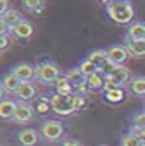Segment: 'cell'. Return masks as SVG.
Segmentation results:
<instances>
[{"label":"cell","mask_w":145,"mask_h":146,"mask_svg":"<svg viewBox=\"0 0 145 146\" xmlns=\"http://www.w3.org/2000/svg\"><path fill=\"white\" fill-rule=\"evenodd\" d=\"M11 72L23 83V81H33L35 74H36V65L30 64V62H19L16 65L11 67Z\"/></svg>","instance_id":"7"},{"label":"cell","mask_w":145,"mask_h":146,"mask_svg":"<svg viewBox=\"0 0 145 146\" xmlns=\"http://www.w3.org/2000/svg\"><path fill=\"white\" fill-rule=\"evenodd\" d=\"M130 131H131L133 134H136L138 137H142V139L145 141V127H138V125H131V127H130Z\"/></svg>","instance_id":"29"},{"label":"cell","mask_w":145,"mask_h":146,"mask_svg":"<svg viewBox=\"0 0 145 146\" xmlns=\"http://www.w3.org/2000/svg\"><path fill=\"white\" fill-rule=\"evenodd\" d=\"M40 139V132L33 127H23L16 134V141L19 146H35Z\"/></svg>","instance_id":"8"},{"label":"cell","mask_w":145,"mask_h":146,"mask_svg":"<svg viewBox=\"0 0 145 146\" xmlns=\"http://www.w3.org/2000/svg\"><path fill=\"white\" fill-rule=\"evenodd\" d=\"M78 67H80V70H81V74H83V78L87 79V78H90L92 74H95V72L99 70L97 67H95V64H92L88 58H83L80 64H78Z\"/></svg>","instance_id":"26"},{"label":"cell","mask_w":145,"mask_h":146,"mask_svg":"<svg viewBox=\"0 0 145 146\" xmlns=\"http://www.w3.org/2000/svg\"><path fill=\"white\" fill-rule=\"evenodd\" d=\"M130 93L135 96H145V76H135L130 79Z\"/></svg>","instance_id":"21"},{"label":"cell","mask_w":145,"mask_h":146,"mask_svg":"<svg viewBox=\"0 0 145 146\" xmlns=\"http://www.w3.org/2000/svg\"><path fill=\"white\" fill-rule=\"evenodd\" d=\"M64 78H66L69 83H72V84H78V83H83V81H85V78H83V74H81L80 67H71V69H67V70L64 72Z\"/></svg>","instance_id":"25"},{"label":"cell","mask_w":145,"mask_h":146,"mask_svg":"<svg viewBox=\"0 0 145 146\" xmlns=\"http://www.w3.org/2000/svg\"><path fill=\"white\" fill-rule=\"evenodd\" d=\"M21 7L31 14H42L45 9V0H21Z\"/></svg>","instance_id":"22"},{"label":"cell","mask_w":145,"mask_h":146,"mask_svg":"<svg viewBox=\"0 0 145 146\" xmlns=\"http://www.w3.org/2000/svg\"><path fill=\"white\" fill-rule=\"evenodd\" d=\"M11 33H12V36L14 38H17V40H30L31 36H33V33H35V26H33V23L31 21H21L17 26H14L12 29H11Z\"/></svg>","instance_id":"10"},{"label":"cell","mask_w":145,"mask_h":146,"mask_svg":"<svg viewBox=\"0 0 145 146\" xmlns=\"http://www.w3.org/2000/svg\"><path fill=\"white\" fill-rule=\"evenodd\" d=\"M50 107H52V112L60 115V117H67V115L75 113L71 98L66 96V95H57V93L50 95Z\"/></svg>","instance_id":"5"},{"label":"cell","mask_w":145,"mask_h":146,"mask_svg":"<svg viewBox=\"0 0 145 146\" xmlns=\"http://www.w3.org/2000/svg\"><path fill=\"white\" fill-rule=\"evenodd\" d=\"M71 103H72V108H75V112H80L87 107V96H81V95H71Z\"/></svg>","instance_id":"27"},{"label":"cell","mask_w":145,"mask_h":146,"mask_svg":"<svg viewBox=\"0 0 145 146\" xmlns=\"http://www.w3.org/2000/svg\"><path fill=\"white\" fill-rule=\"evenodd\" d=\"M0 19H2V23H4L5 26H9L11 29H12L14 26H17L21 21H24L23 14H21L19 11H16V9H9L4 16H0Z\"/></svg>","instance_id":"18"},{"label":"cell","mask_w":145,"mask_h":146,"mask_svg":"<svg viewBox=\"0 0 145 146\" xmlns=\"http://www.w3.org/2000/svg\"><path fill=\"white\" fill-rule=\"evenodd\" d=\"M16 108H17V100H12V98H4L0 102V119L4 120H12L14 113H16Z\"/></svg>","instance_id":"13"},{"label":"cell","mask_w":145,"mask_h":146,"mask_svg":"<svg viewBox=\"0 0 145 146\" xmlns=\"http://www.w3.org/2000/svg\"><path fill=\"white\" fill-rule=\"evenodd\" d=\"M135 40H145V23H131L128 24V29L124 33V43L126 41H135Z\"/></svg>","instance_id":"12"},{"label":"cell","mask_w":145,"mask_h":146,"mask_svg":"<svg viewBox=\"0 0 145 146\" xmlns=\"http://www.w3.org/2000/svg\"><path fill=\"white\" fill-rule=\"evenodd\" d=\"M87 58H88L92 64H95L97 69H100V67L109 60V55H107V50H104V48H97V50H92V52L87 55Z\"/></svg>","instance_id":"20"},{"label":"cell","mask_w":145,"mask_h":146,"mask_svg":"<svg viewBox=\"0 0 145 146\" xmlns=\"http://www.w3.org/2000/svg\"><path fill=\"white\" fill-rule=\"evenodd\" d=\"M35 117V108L31 103L28 102H21L17 100V108H16V113L12 117V122L14 124H28L31 122Z\"/></svg>","instance_id":"6"},{"label":"cell","mask_w":145,"mask_h":146,"mask_svg":"<svg viewBox=\"0 0 145 146\" xmlns=\"http://www.w3.org/2000/svg\"><path fill=\"white\" fill-rule=\"evenodd\" d=\"M107 55H109V60H112L117 65H123L130 58V53L124 45H111L107 48Z\"/></svg>","instance_id":"11"},{"label":"cell","mask_w":145,"mask_h":146,"mask_svg":"<svg viewBox=\"0 0 145 146\" xmlns=\"http://www.w3.org/2000/svg\"><path fill=\"white\" fill-rule=\"evenodd\" d=\"M111 2H112V0H99V4H102L104 7H107V5H109Z\"/></svg>","instance_id":"35"},{"label":"cell","mask_w":145,"mask_h":146,"mask_svg":"<svg viewBox=\"0 0 145 146\" xmlns=\"http://www.w3.org/2000/svg\"><path fill=\"white\" fill-rule=\"evenodd\" d=\"M9 45H11V40H9V36H2V35H0V52L7 50V48H9Z\"/></svg>","instance_id":"30"},{"label":"cell","mask_w":145,"mask_h":146,"mask_svg":"<svg viewBox=\"0 0 145 146\" xmlns=\"http://www.w3.org/2000/svg\"><path fill=\"white\" fill-rule=\"evenodd\" d=\"M38 132L45 143H57L66 134V124L62 120H57V119H48V120H43L40 124Z\"/></svg>","instance_id":"3"},{"label":"cell","mask_w":145,"mask_h":146,"mask_svg":"<svg viewBox=\"0 0 145 146\" xmlns=\"http://www.w3.org/2000/svg\"><path fill=\"white\" fill-rule=\"evenodd\" d=\"M9 11V0H0V16H4Z\"/></svg>","instance_id":"31"},{"label":"cell","mask_w":145,"mask_h":146,"mask_svg":"<svg viewBox=\"0 0 145 146\" xmlns=\"http://www.w3.org/2000/svg\"><path fill=\"white\" fill-rule=\"evenodd\" d=\"M64 74L62 69L59 67V64H55L54 60H42L40 64H36V74L35 79L45 86H54V83Z\"/></svg>","instance_id":"2"},{"label":"cell","mask_w":145,"mask_h":146,"mask_svg":"<svg viewBox=\"0 0 145 146\" xmlns=\"http://www.w3.org/2000/svg\"><path fill=\"white\" fill-rule=\"evenodd\" d=\"M62 146H83V144L80 141H76V139H64Z\"/></svg>","instance_id":"32"},{"label":"cell","mask_w":145,"mask_h":146,"mask_svg":"<svg viewBox=\"0 0 145 146\" xmlns=\"http://www.w3.org/2000/svg\"><path fill=\"white\" fill-rule=\"evenodd\" d=\"M5 95H7V91H5V88H4V84H2V81H0V102L5 98Z\"/></svg>","instance_id":"34"},{"label":"cell","mask_w":145,"mask_h":146,"mask_svg":"<svg viewBox=\"0 0 145 146\" xmlns=\"http://www.w3.org/2000/svg\"><path fill=\"white\" fill-rule=\"evenodd\" d=\"M119 146H145V141L142 137H138L136 134H133L131 131H128L121 136Z\"/></svg>","instance_id":"24"},{"label":"cell","mask_w":145,"mask_h":146,"mask_svg":"<svg viewBox=\"0 0 145 146\" xmlns=\"http://www.w3.org/2000/svg\"><path fill=\"white\" fill-rule=\"evenodd\" d=\"M131 125H138V127H145V110L135 113L131 117Z\"/></svg>","instance_id":"28"},{"label":"cell","mask_w":145,"mask_h":146,"mask_svg":"<svg viewBox=\"0 0 145 146\" xmlns=\"http://www.w3.org/2000/svg\"><path fill=\"white\" fill-rule=\"evenodd\" d=\"M54 90H55V93L57 95H66V96H71V95H75V84L72 83H69L66 78H64V74L54 83V86H52Z\"/></svg>","instance_id":"15"},{"label":"cell","mask_w":145,"mask_h":146,"mask_svg":"<svg viewBox=\"0 0 145 146\" xmlns=\"http://www.w3.org/2000/svg\"><path fill=\"white\" fill-rule=\"evenodd\" d=\"M0 81H2V84H4V88H5V91H7V93H14V95H16V91H17L19 84H21V81L12 74L11 70L4 72V74L0 76Z\"/></svg>","instance_id":"14"},{"label":"cell","mask_w":145,"mask_h":146,"mask_svg":"<svg viewBox=\"0 0 145 146\" xmlns=\"http://www.w3.org/2000/svg\"><path fill=\"white\" fill-rule=\"evenodd\" d=\"M16 96L21 102H33L36 98V86L33 84V81H23L16 91Z\"/></svg>","instance_id":"9"},{"label":"cell","mask_w":145,"mask_h":146,"mask_svg":"<svg viewBox=\"0 0 145 146\" xmlns=\"http://www.w3.org/2000/svg\"><path fill=\"white\" fill-rule=\"evenodd\" d=\"M85 83H87V86H88V90H90V91H100V90H104L105 76L102 74L100 70H97L95 74H92L90 78H87V79H85Z\"/></svg>","instance_id":"17"},{"label":"cell","mask_w":145,"mask_h":146,"mask_svg":"<svg viewBox=\"0 0 145 146\" xmlns=\"http://www.w3.org/2000/svg\"><path fill=\"white\" fill-rule=\"evenodd\" d=\"M105 16L114 24H131L135 17V7L131 0H112L105 7Z\"/></svg>","instance_id":"1"},{"label":"cell","mask_w":145,"mask_h":146,"mask_svg":"<svg viewBox=\"0 0 145 146\" xmlns=\"http://www.w3.org/2000/svg\"><path fill=\"white\" fill-rule=\"evenodd\" d=\"M131 79V70L124 65H117L109 76H105V84H104V91L109 90V88H114V86H124L126 83H130Z\"/></svg>","instance_id":"4"},{"label":"cell","mask_w":145,"mask_h":146,"mask_svg":"<svg viewBox=\"0 0 145 146\" xmlns=\"http://www.w3.org/2000/svg\"><path fill=\"white\" fill-rule=\"evenodd\" d=\"M143 108H145V102H143Z\"/></svg>","instance_id":"36"},{"label":"cell","mask_w":145,"mask_h":146,"mask_svg":"<svg viewBox=\"0 0 145 146\" xmlns=\"http://www.w3.org/2000/svg\"><path fill=\"white\" fill-rule=\"evenodd\" d=\"M33 108L36 113H47V112H52V107H50V95H42V96H36L33 100Z\"/></svg>","instance_id":"23"},{"label":"cell","mask_w":145,"mask_h":146,"mask_svg":"<svg viewBox=\"0 0 145 146\" xmlns=\"http://www.w3.org/2000/svg\"><path fill=\"white\" fill-rule=\"evenodd\" d=\"M104 98L109 103H121L126 98V93L121 86H114V88H109V90L104 91Z\"/></svg>","instance_id":"19"},{"label":"cell","mask_w":145,"mask_h":146,"mask_svg":"<svg viewBox=\"0 0 145 146\" xmlns=\"http://www.w3.org/2000/svg\"><path fill=\"white\" fill-rule=\"evenodd\" d=\"M9 33H11V28L5 26L2 23V19H0V35H2V36H9Z\"/></svg>","instance_id":"33"},{"label":"cell","mask_w":145,"mask_h":146,"mask_svg":"<svg viewBox=\"0 0 145 146\" xmlns=\"http://www.w3.org/2000/svg\"><path fill=\"white\" fill-rule=\"evenodd\" d=\"M130 57H145V40H135V41H126L124 43Z\"/></svg>","instance_id":"16"}]
</instances>
